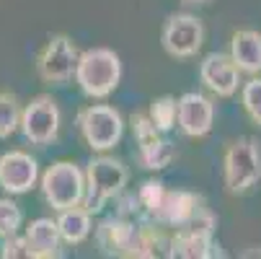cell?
Returning <instances> with one entry per match:
<instances>
[{"mask_svg": "<svg viewBox=\"0 0 261 259\" xmlns=\"http://www.w3.org/2000/svg\"><path fill=\"white\" fill-rule=\"evenodd\" d=\"M204 42V26L197 16L178 13L171 16L163 29V47L173 57H192Z\"/></svg>", "mask_w": 261, "mask_h": 259, "instance_id": "cell-6", "label": "cell"}, {"mask_svg": "<svg viewBox=\"0 0 261 259\" xmlns=\"http://www.w3.org/2000/svg\"><path fill=\"white\" fill-rule=\"evenodd\" d=\"M243 106L248 117L256 125H261V78H253L243 86Z\"/></svg>", "mask_w": 261, "mask_h": 259, "instance_id": "cell-19", "label": "cell"}, {"mask_svg": "<svg viewBox=\"0 0 261 259\" xmlns=\"http://www.w3.org/2000/svg\"><path fill=\"white\" fill-rule=\"evenodd\" d=\"M18 122H21V114H18L16 99L11 93H0V140L13 135Z\"/></svg>", "mask_w": 261, "mask_h": 259, "instance_id": "cell-16", "label": "cell"}, {"mask_svg": "<svg viewBox=\"0 0 261 259\" xmlns=\"http://www.w3.org/2000/svg\"><path fill=\"white\" fill-rule=\"evenodd\" d=\"M21 226V210L11 200H0V239H11Z\"/></svg>", "mask_w": 261, "mask_h": 259, "instance_id": "cell-18", "label": "cell"}, {"mask_svg": "<svg viewBox=\"0 0 261 259\" xmlns=\"http://www.w3.org/2000/svg\"><path fill=\"white\" fill-rule=\"evenodd\" d=\"M88 195H86V210L96 213L103 207L106 200H111L114 195L122 192V187L127 184V169L114 161V158H93L88 163Z\"/></svg>", "mask_w": 261, "mask_h": 259, "instance_id": "cell-4", "label": "cell"}, {"mask_svg": "<svg viewBox=\"0 0 261 259\" xmlns=\"http://www.w3.org/2000/svg\"><path fill=\"white\" fill-rule=\"evenodd\" d=\"M261 179V151L253 137H238L225 153V187L233 195L248 192Z\"/></svg>", "mask_w": 261, "mask_h": 259, "instance_id": "cell-2", "label": "cell"}, {"mask_svg": "<svg viewBox=\"0 0 261 259\" xmlns=\"http://www.w3.org/2000/svg\"><path fill=\"white\" fill-rule=\"evenodd\" d=\"M42 192H44V200L55 210H67V207L81 205L86 197V181H83L81 169L67 161L49 166L42 176Z\"/></svg>", "mask_w": 261, "mask_h": 259, "instance_id": "cell-3", "label": "cell"}, {"mask_svg": "<svg viewBox=\"0 0 261 259\" xmlns=\"http://www.w3.org/2000/svg\"><path fill=\"white\" fill-rule=\"evenodd\" d=\"M230 57L243 73H261V34L243 29L230 42Z\"/></svg>", "mask_w": 261, "mask_h": 259, "instance_id": "cell-14", "label": "cell"}, {"mask_svg": "<svg viewBox=\"0 0 261 259\" xmlns=\"http://www.w3.org/2000/svg\"><path fill=\"white\" fill-rule=\"evenodd\" d=\"M21 130L23 135L36 143V145H47L57 137V127H60V112L57 104L49 96H39L34 99L21 114Z\"/></svg>", "mask_w": 261, "mask_h": 259, "instance_id": "cell-7", "label": "cell"}, {"mask_svg": "<svg viewBox=\"0 0 261 259\" xmlns=\"http://www.w3.org/2000/svg\"><path fill=\"white\" fill-rule=\"evenodd\" d=\"M78 125H81L86 143L93 151H109V148H114L119 143L122 127H124L119 112H114L111 106H103V104L83 109L78 117Z\"/></svg>", "mask_w": 261, "mask_h": 259, "instance_id": "cell-5", "label": "cell"}, {"mask_svg": "<svg viewBox=\"0 0 261 259\" xmlns=\"http://www.w3.org/2000/svg\"><path fill=\"white\" fill-rule=\"evenodd\" d=\"M132 127H135V137L140 145V158L145 163V169H163L171 163V158L176 156L173 145L168 140L161 137V130L150 122V117L145 114H135L132 117Z\"/></svg>", "mask_w": 261, "mask_h": 259, "instance_id": "cell-9", "label": "cell"}, {"mask_svg": "<svg viewBox=\"0 0 261 259\" xmlns=\"http://www.w3.org/2000/svg\"><path fill=\"white\" fill-rule=\"evenodd\" d=\"M36 176H39V169H36V161L21 151H13V153H6L0 158V187L11 195H23L29 192L34 184H36Z\"/></svg>", "mask_w": 261, "mask_h": 259, "instance_id": "cell-12", "label": "cell"}, {"mask_svg": "<svg viewBox=\"0 0 261 259\" xmlns=\"http://www.w3.org/2000/svg\"><path fill=\"white\" fill-rule=\"evenodd\" d=\"M150 122L161 132H166V130H171L176 125V101L171 96H163V99L153 101V106H150Z\"/></svg>", "mask_w": 261, "mask_h": 259, "instance_id": "cell-17", "label": "cell"}, {"mask_svg": "<svg viewBox=\"0 0 261 259\" xmlns=\"http://www.w3.org/2000/svg\"><path fill=\"white\" fill-rule=\"evenodd\" d=\"M57 228H60L62 241H67V244H81V241H86L88 233H91V213H88V210H81L78 205H75V207H67V210H60Z\"/></svg>", "mask_w": 261, "mask_h": 259, "instance_id": "cell-15", "label": "cell"}, {"mask_svg": "<svg viewBox=\"0 0 261 259\" xmlns=\"http://www.w3.org/2000/svg\"><path fill=\"white\" fill-rule=\"evenodd\" d=\"M60 228L55 220L49 218H39L26 228V246H29V256H57L60 254Z\"/></svg>", "mask_w": 261, "mask_h": 259, "instance_id": "cell-13", "label": "cell"}, {"mask_svg": "<svg viewBox=\"0 0 261 259\" xmlns=\"http://www.w3.org/2000/svg\"><path fill=\"white\" fill-rule=\"evenodd\" d=\"M176 120H178V127L189 137H202L212 130L215 106L202 93H184L176 101Z\"/></svg>", "mask_w": 261, "mask_h": 259, "instance_id": "cell-10", "label": "cell"}, {"mask_svg": "<svg viewBox=\"0 0 261 259\" xmlns=\"http://www.w3.org/2000/svg\"><path fill=\"white\" fill-rule=\"evenodd\" d=\"M39 76L47 83H65L78 65V50L67 36H52L44 52L39 55Z\"/></svg>", "mask_w": 261, "mask_h": 259, "instance_id": "cell-8", "label": "cell"}, {"mask_svg": "<svg viewBox=\"0 0 261 259\" xmlns=\"http://www.w3.org/2000/svg\"><path fill=\"white\" fill-rule=\"evenodd\" d=\"M238 65L233 62L230 55H220V52H212L204 57L202 67H199V78L202 83L217 93V96H233L241 78H238Z\"/></svg>", "mask_w": 261, "mask_h": 259, "instance_id": "cell-11", "label": "cell"}, {"mask_svg": "<svg viewBox=\"0 0 261 259\" xmlns=\"http://www.w3.org/2000/svg\"><path fill=\"white\" fill-rule=\"evenodd\" d=\"M122 76V62L111 50H88L78 57L75 78L86 96L103 99L117 88Z\"/></svg>", "mask_w": 261, "mask_h": 259, "instance_id": "cell-1", "label": "cell"}, {"mask_svg": "<svg viewBox=\"0 0 261 259\" xmlns=\"http://www.w3.org/2000/svg\"><path fill=\"white\" fill-rule=\"evenodd\" d=\"M189 3H204V0H189Z\"/></svg>", "mask_w": 261, "mask_h": 259, "instance_id": "cell-20", "label": "cell"}]
</instances>
